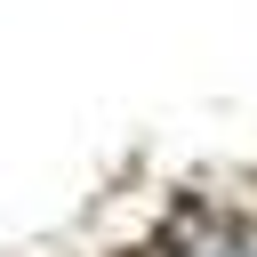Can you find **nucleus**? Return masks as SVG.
Wrapping results in <instances>:
<instances>
[]
</instances>
